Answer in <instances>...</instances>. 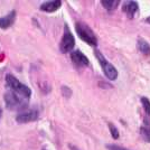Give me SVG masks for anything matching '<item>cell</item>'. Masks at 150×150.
Segmentation results:
<instances>
[{
    "label": "cell",
    "mask_w": 150,
    "mask_h": 150,
    "mask_svg": "<svg viewBox=\"0 0 150 150\" xmlns=\"http://www.w3.org/2000/svg\"><path fill=\"white\" fill-rule=\"evenodd\" d=\"M5 102H6V106L9 110H16V111H24L28 105L29 99H27L25 96L20 95L15 91L8 90L5 93Z\"/></svg>",
    "instance_id": "obj_1"
},
{
    "label": "cell",
    "mask_w": 150,
    "mask_h": 150,
    "mask_svg": "<svg viewBox=\"0 0 150 150\" xmlns=\"http://www.w3.org/2000/svg\"><path fill=\"white\" fill-rule=\"evenodd\" d=\"M75 30L77 33L79 37L81 38L83 42L91 46H96L98 45V39L93 33V30L84 23H76L75 24Z\"/></svg>",
    "instance_id": "obj_2"
},
{
    "label": "cell",
    "mask_w": 150,
    "mask_h": 150,
    "mask_svg": "<svg viewBox=\"0 0 150 150\" xmlns=\"http://www.w3.org/2000/svg\"><path fill=\"white\" fill-rule=\"evenodd\" d=\"M6 85L9 90L17 92L18 94L25 96L27 99L30 98V94H31L30 88H28V86H26V85H24V84H21V83L11 74L6 75Z\"/></svg>",
    "instance_id": "obj_3"
},
{
    "label": "cell",
    "mask_w": 150,
    "mask_h": 150,
    "mask_svg": "<svg viewBox=\"0 0 150 150\" xmlns=\"http://www.w3.org/2000/svg\"><path fill=\"white\" fill-rule=\"evenodd\" d=\"M94 55H95L96 59L100 63L101 67H102V71H103V73L105 74L106 77H108L109 80H111V81L117 80V79H118V71H117V69L113 66L111 63H109L106 61V58L101 54L100 50H95V52H94Z\"/></svg>",
    "instance_id": "obj_4"
},
{
    "label": "cell",
    "mask_w": 150,
    "mask_h": 150,
    "mask_svg": "<svg viewBox=\"0 0 150 150\" xmlns=\"http://www.w3.org/2000/svg\"><path fill=\"white\" fill-rule=\"evenodd\" d=\"M75 46V38L73 36V34L69 30V26L65 25L64 26V35L62 37V40L59 43V50L62 53H72V50L74 48Z\"/></svg>",
    "instance_id": "obj_5"
},
{
    "label": "cell",
    "mask_w": 150,
    "mask_h": 150,
    "mask_svg": "<svg viewBox=\"0 0 150 150\" xmlns=\"http://www.w3.org/2000/svg\"><path fill=\"white\" fill-rule=\"evenodd\" d=\"M38 119V111L37 110H24L21 112H19L16 117V121L18 123H27L31 122Z\"/></svg>",
    "instance_id": "obj_6"
},
{
    "label": "cell",
    "mask_w": 150,
    "mask_h": 150,
    "mask_svg": "<svg viewBox=\"0 0 150 150\" xmlns=\"http://www.w3.org/2000/svg\"><path fill=\"white\" fill-rule=\"evenodd\" d=\"M71 59L77 66H88L90 64L88 58L82 53L81 50H73L71 53Z\"/></svg>",
    "instance_id": "obj_7"
},
{
    "label": "cell",
    "mask_w": 150,
    "mask_h": 150,
    "mask_svg": "<svg viewBox=\"0 0 150 150\" xmlns=\"http://www.w3.org/2000/svg\"><path fill=\"white\" fill-rule=\"evenodd\" d=\"M122 10L127 13V16L129 18H133L134 15L139 11V6H138V2L137 1H125L122 6Z\"/></svg>",
    "instance_id": "obj_8"
},
{
    "label": "cell",
    "mask_w": 150,
    "mask_h": 150,
    "mask_svg": "<svg viewBox=\"0 0 150 150\" xmlns=\"http://www.w3.org/2000/svg\"><path fill=\"white\" fill-rule=\"evenodd\" d=\"M62 1L59 0H53V1H46L40 5V10L46 11V13H54L61 7Z\"/></svg>",
    "instance_id": "obj_9"
},
{
    "label": "cell",
    "mask_w": 150,
    "mask_h": 150,
    "mask_svg": "<svg viewBox=\"0 0 150 150\" xmlns=\"http://www.w3.org/2000/svg\"><path fill=\"white\" fill-rule=\"evenodd\" d=\"M16 18V11H10L7 16L0 18V28L1 29H8L9 27H11Z\"/></svg>",
    "instance_id": "obj_10"
},
{
    "label": "cell",
    "mask_w": 150,
    "mask_h": 150,
    "mask_svg": "<svg viewBox=\"0 0 150 150\" xmlns=\"http://www.w3.org/2000/svg\"><path fill=\"white\" fill-rule=\"evenodd\" d=\"M137 48L139 52L144 53V54H150V46L149 44L142 39V38H139L137 42Z\"/></svg>",
    "instance_id": "obj_11"
},
{
    "label": "cell",
    "mask_w": 150,
    "mask_h": 150,
    "mask_svg": "<svg viewBox=\"0 0 150 150\" xmlns=\"http://www.w3.org/2000/svg\"><path fill=\"white\" fill-rule=\"evenodd\" d=\"M119 0H103V1H101V5L104 7L106 10H109V11L114 10L117 7L119 6Z\"/></svg>",
    "instance_id": "obj_12"
},
{
    "label": "cell",
    "mask_w": 150,
    "mask_h": 150,
    "mask_svg": "<svg viewBox=\"0 0 150 150\" xmlns=\"http://www.w3.org/2000/svg\"><path fill=\"white\" fill-rule=\"evenodd\" d=\"M140 136L142 137L146 142H150V127H141L140 128Z\"/></svg>",
    "instance_id": "obj_13"
},
{
    "label": "cell",
    "mask_w": 150,
    "mask_h": 150,
    "mask_svg": "<svg viewBox=\"0 0 150 150\" xmlns=\"http://www.w3.org/2000/svg\"><path fill=\"white\" fill-rule=\"evenodd\" d=\"M141 103H142V106H144V112H146V114H147L148 117H150V101H149V99H147V98L142 96V98H141Z\"/></svg>",
    "instance_id": "obj_14"
},
{
    "label": "cell",
    "mask_w": 150,
    "mask_h": 150,
    "mask_svg": "<svg viewBox=\"0 0 150 150\" xmlns=\"http://www.w3.org/2000/svg\"><path fill=\"white\" fill-rule=\"evenodd\" d=\"M109 130L111 132V136L113 139H118L119 138V130L117 129V127L113 123H109Z\"/></svg>",
    "instance_id": "obj_15"
},
{
    "label": "cell",
    "mask_w": 150,
    "mask_h": 150,
    "mask_svg": "<svg viewBox=\"0 0 150 150\" xmlns=\"http://www.w3.org/2000/svg\"><path fill=\"white\" fill-rule=\"evenodd\" d=\"M106 149L108 150H130L125 147H121L118 144H106Z\"/></svg>",
    "instance_id": "obj_16"
},
{
    "label": "cell",
    "mask_w": 150,
    "mask_h": 150,
    "mask_svg": "<svg viewBox=\"0 0 150 150\" xmlns=\"http://www.w3.org/2000/svg\"><path fill=\"white\" fill-rule=\"evenodd\" d=\"M62 92H63V95H64L65 98H69V96H71V94H72V91H71L67 86H63Z\"/></svg>",
    "instance_id": "obj_17"
},
{
    "label": "cell",
    "mask_w": 150,
    "mask_h": 150,
    "mask_svg": "<svg viewBox=\"0 0 150 150\" xmlns=\"http://www.w3.org/2000/svg\"><path fill=\"white\" fill-rule=\"evenodd\" d=\"M69 149L71 150H79L75 146H73V144H69Z\"/></svg>",
    "instance_id": "obj_18"
},
{
    "label": "cell",
    "mask_w": 150,
    "mask_h": 150,
    "mask_svg": "<svg viewBox=\"0 0 150 150\" xmlns=\"http://www.w3.org/2000/svg\"><path fill=\"white\" fill-rule=\"evenodd\" d=\"M146 21H147V23H149V24H150V17H148V18L146 19Z\"/></svg>",
    "instance_id": "obj_19"
},
{
    "label": "cell",
    "mask_w": 150,
    "mask_h": 150,
    "mask_svg": "<svg viewBox=\"0 0 150 150\" xmlns=\"http://www.w3.org/2000/svg\"><path fill=\"white\" fill-rule=\"evenodd\" d=\"M43 150H46V149H43Z\"/></svg>",
    "instance_id": "obj_20"
}]
</instances>
